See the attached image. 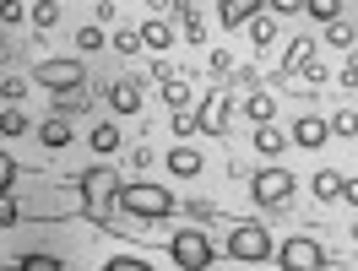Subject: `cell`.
<instances>
[{"instance_id": "obj_13", "label": "cell", "mask_w": 358, "mask_h": 271, "mask_svg": "<svg viewBox=\"0 0 358 271\" xmlns=\"http://www.w3.org/2000/svg\"><path fill=\"white\" fill-rule=\"evenodd\" d=\"M255 11H266V0H217V17H223V27H245Z\"/></svg>"}, {"instance_id": "obj_11", "label": "cell", "mask_w": 358, "mask_h": 271, "mask_svg": "<svg viewBox=\"0 0 358 271\" xmlns=\"http://www.w3.org/2000/svg\"><path fill=\"white\" fill-rule=\"evenodd\" d=\"M38 141H44V152H66L71 141H76V131L66 125V114H49L44 125H38Z\"/></svg>"}, {"instance_id": "obj_14", "label": "cell", "mask_w": 358, "mask_h": 271, "mask_svg": "<svg viewBox=\"0 0 358 271\" xmlns=\"http://www.w3.org/2000/svg\"><path fill=\"white\" fill-rule=\"evenodd\" d=\"M87 141H92V152H98V158H114L125 136H120V125H114V119H98V125L87 131Z\"/></svg>"}, {"instance_id": "obj_38", "label": "cell", "mask_w": 358, "mask_h": 271, "mask_svg": "<svg viewBox=\"0 0 358 271\" xmlns=\"http://www.w3.org/2000/svg\"><path fill=\"white\" fill-rule=\"evenodd\" d=\"M11 184H17V158L0 152V190H11Z\"/></svg>"}, {"instance_id": "obj_10", "label": "cell", "mask_w": 358, "mask_h": 271, "mask_svg": "<svg viewBox=\"0 0 358 271\" xmlns=\"http://www.w3.org/2000/svg\"><path fill=\"white\" fill-rule=\"evenodd\" d=\"M141 82H131V76H120V82H109V109L120 114V119H131V114H141Z\"/></svg>"}, {"instance_id": "obj_18", "label": "cell", "mask_w": 358, "mask_h": 271, "mask_svg": "<svg viewBox=\"0 0 358 271\" xmlns=\"http://www.w3.org/2000/svg\"><path fill=\"white\" fill-rule=\"evenodd\" d=\"M245 114H250V125H266V119H277V98H271V92H250Z\"/></svg>"}, {"instance_id": "obj_31", "label": "cell", "mask_w": 358, "mask_h": 271, "mask_svg": "<svg viewBox=\"0 0 358 271\" xmlns=\"http://www.w3.org/2000/svg\"><path fill=\"white\" fill-rule=\"evenodd\" d=\"M22 271H60V255H22Z\"/></svg>"}, {"instance_id": "obj_36", "label": "cell", "mask_w": 358, "mask_h": 271, "mask_svg": "<svg viewBox=\"0 0 358 271\" xmlns=\"http://www.w3.org/2000/svg\"><path fill=\"white\" fill-rule=\"evenodd\" d=\"M266 11H271V17H299L304 0H266Z\"/></svg>"}, {"instance_id": "obj_16", "label": "cell", "mask_w": 358, "mask_h": 271, "mask_svg": "<svg viewBox=\"0 0 358 271\" xmlns=\"http://www.w3.org/2000/svg\"><path fill=\"white\" fill-rule=\"evenodd\" d=\"M310 190H315V201H342V174L336 168H315Z\"/></svg>"}, {"instance_id": "obj_2", "label": "cell", "mask_w": 358, "mask_h": 271, "mask_svg": "<svg viewBox=\"0 0 358 271\" xmlns=\"http://www.w3.org/2000/svg\"><path fill=\"white\" fill-rule=\"evenodd\" d=\"M120 168H87L82 180H76V190H82V206H87V217H109L114 201H120Z\"/></svg>"}, {"instance_id": "obj_22", "label": "cell", "mask_w": 358, "mask_h": 271, "mask_svg": "<svg viewBox=\"0 0 358 271\" xmlns=\"http://www.w3.org/2000/svg\"><path fill=\"white\" fill-rule=\"evenodd\" d=\"M163 103H169V109H185V103H190V76H169V82H163Z\"/></svg>"}, {"instance_id": "obj_15", "label": "cell", "mask_w": 358, "mask_h": 271, "mask_svg": "<svg viewBox=\"0 0 358 271\" xmlns=\"http://www.w3.org/2000/svg\"><path fill=\"white\" fill-rule=\"evenodd\" d=\"M245 27H250V44L261 49V54H266V49L277 44V17H271V11H255V17H250Z\"/></svg>"}, {"instance_id": "obj_20", "label": "cell", "mask_w": 358, "mask_h": 271, "mask_svg": "<svg viewBox=\"0 0 358 271\" xmlns=\"http://www.w3.org/2000/svg\"><path fill=\"white\" fill-rule=\"evenodd\" d=\"M27 131H33V119H27L17 103H6V109H0V136L11 141V136H27Z\"/></svg>"}, {"instance_id": "obj_35", "label": "cell", "mask_w": 358, "mask_h": 271, "mask_svg": "<svg viewBox=\"0 0 358 271\" xmlns=\"http://www.w3.org/2000/svg\"><path fill=\"white\" fill-rule=\"evenodd\" d=\"M22 17H27V6H22V0H0V22H6V27H11V22H22Z\"/></svg>"}, {"instance_id": "obj_9", "label": "cell", "mask_w": 358, "mask_h": 271, "mask_svg": "<svg viewBox=\"0 0 358 271\" xmlns=\"http://www.w3.org/2000/svg\"><path fill=\"white\" fill-rule=\"evenodd\" d=\"M293 147H304V152H320L326 141H331V119H320V114H299L293 119V131H288Z\"/></svg>"}, {"instance_id": "obj_7", "label": "cell", "mask_w": 358, "mask_h": 271, "mask_svg": "<svg viewBox=\"0 0 358 271\" xmlns=\"http://www.w3.org/2000/svg\"><path fill=\"white\" fill-rule=\"evenodd\" d=\"M33 82L44 92H76L87 82V66H82V60H44V66L33 71Z\"/></svg>"}, {"instance_id": "obj_4", "label": "cell", "mask_w": 358, "mask_h": 271, "mask_svg": "<svg viewBox=\"0 0 358 271\" xmlns=\"http://www.w3.org/2000/svg\"><path fill=\"white\" fill-rule=\"evenodd\" d=\"M169 255H174L179 271H206L212 261H217V249H212V239H206L201 228H179L174 244H169Z\"/></svg>"}, {"instance_id": "obj_25", "label": "cell", "mask_w": 358, "mask_h": 271, "mask_svg": "<svg viewBox=\"0 0 358 271\" xmlns=\"http://www.w3.org/2000/svg\"><path fill=\"white\" fill-rule=\"evenodd\" d=\"M304 11L326 27V22H336V17H342V0H304Z\"/></svg>"}, {"instance_id": "obj_29", "label": "cell", "mask_w": 358, "mask_h": 271, "mask_svg": "<svg viewBox=\"0 0 358 271\" xmlns=\"http://www.w3.org/2000/svg\"><path fill=\"white\" fill-rule=\"evenodd\" d=\"M179 22H185V44H206V27H201V17H196V11H185Z\"/></svg>"}, {"instance_id": "obj_39", "label": "cell", "mask_w": 358, "mask_h": 271, "mask_svg": "<svg viewBox=\"0 0 358 271\" xmlns=\"http://www.w3.org/2000/svg\"><path fill=\"white\" fill-rule=\"evenodd\" d=\"M185 212H190L196 223H212V217H217V206H212V201H190V206H185Z\"/></svg>"}, {"instance_id": "obj_44", "label": "cell", "mask_w": 358, "mask_h": 271, "mask_svg": "<svg viewBox=\"0 0 358 271\" xmlns=\"http://www.w3.org/2000/svg\"><path fill=\"white\" fill-rule=\"evenodd\" d=\"M353 244H358V223H353Z\"/></svg>"}, {"instance_id": "obj_41", "label": "cell", "mask_w": 358, "mask_h": 271, "mask_svg": "<svg viewBox=\"0 0 358 271\" xmlns=\"http://www.w3.org/2000/svg\"><path fill=\"white\" fill-rule=\"evenodd\" d=\"M336 82H342V87H358V54H348V66H342Z\"/></svg>"}, {"instance_id": "obj_12", "label": "cell", "mask_w": 358, "mask_h": 271, "mask_svg": "<svg viewBox=\"0 0 358 271\" xmlns=\"http://www.w3.org/2000/svg\"><path fill=\"white\" fill-rule=\"evenodd\" d=\"M169 168H174L179 180H196V174L206 168V158L196 152V147H190V141H174V152H169Z\"/></svg>"}, {"instance_id": "obj_32", "label": "cell", "mask_w": 358, "mask_h": 271, "mask_svg": "<svg viewBox=\"0 0 358 271\" xmlns=\"http://www.w3.org/2000/svg\"><path fill=\"white\" fill-rule=\"evenodd\" d=\"M103 266L109 271H147V261H141V255H109Z\"/></svg>"}, {"instance_id": "obj_43", "label": "cell", "mask_w": 358, "mask_h": 271, "mask_svg": "<svg viewBox=\"0 0 358 271\" xmlns=\"http://www.w3.org/2000/svg\"><path fill=\"white\" fill-rule=\"evenodd\" d=\"M342 201L358 206V180H348V174H342Z\"/></svg>"}, {"instance_id": "obj_28", "label": "cell", "mask_w": 358, "mask_h": 271, "mask_svg": "<svg viewBox=\"0 0 358 271\" xmlns=\"http://www.w3.org/2000/svg\"><path fill=\"white\" fill-rule=\"evenodd\" d=\"M331 136H348V141H353V136H358V114H353V109L331 114Z\"/></svg>"}, {"instance_id": "obj_19", "label": "cell", "mask_w": 358, "mask_h": 271, "mask_svg": "<svg viewBox=\"0 0 358 271\" xmlns=\"http://www.w3.org/2000/svg\"><path fill=\"white\" fill-rule=\"evenodd\" d=\"M141 44H147V49H157V54H163V49L174 44V27L163 22V17H152V22H141Z\"/></svg>"}, {"instance_id": "obj_42", "label": "cell", "mask_w": 358, "mask_h": 271, "mask_svg": "<svg viewBox=\"0 0 358 271\" xmlns=\"http://www.w3.org/2000/svg\"><path fill=\"white\" fill-rule=\"evenodd\" d=\"M92 22H114V0H92Z\"/></svg>"}, {"instance_id": "obj_1", "label": "cell", "mask_w": 358, "mask_h": 271, "mask_svg": "<svg viewBox=\"0 0 358 271\" xmlns=\"http://www.w3.org/2000/svg\"><path fill=\"white\" fill-rule=\"evenodd\" d=\"M114 212H131L141 223H163V217L174 212V190H169V184H120Z\"/></svg>"}, {"instance_id": "obj_23", "label": "cell", "mask_w": 358, "mask_h": 271, "mask_svg": "<svg viewBox=\"0 0 358 271\" xmlns=\"http://www.w3.org/2000/svg\"><path fill=\"white\" fill-rule=\"evenodd\" d=\"M310 54H315V38H293V44H288V54H282V71H288V76H293V71L304 66Z\"/></svg>"}, {"instance_id": "obj_24", "label": "cell", "mask_w": 358, "mask_h": 271, "mask_svg": "<svg viewBox=\"0 0 358 271\" xmlns=\"http://www.w3.org/2000/svg\"><path fill=\"white\" fill-rule=\"evenodd\" d=\"M27 22L38 27V33H49V27L60 22V6H55V0H38V6H33V11H27Z\"/></svg>"}, {"instance_id": "obj_45", "label": "cell", "mask_w": 358, "mask_h": 271, "mask_svg": "<svg viewBox=\"0 0 358 271\" xmlns=\"http://www.w3.org/2000/svg\"><path fill=\"white\" fill-rule=\"evenodd\" d=\"M353 27H358V22H353Z\"/></svg>"}, {"instance_id": "obj_17", "label": "cell", "mask_w": 358, "mask_h": 271, "mask_svg": "<svg viewBox=\"0 0 358 271\" xmlns=\"http://www.w3.org/2000/svg\"><path fill=\"white\" fill-rule=\"evenodd\" d=\"M282 147H288V136L277 131V125H255V152H261V158H277V152H282Z\"/></svg>"}, {"instance_id": "obj_33", "label": "cell", "mask_w": 358, "mask_h": 271, "mask_svg": "<svg viewBox=\"0 0 358 271\" xmlns=\"http://www.w3.org/2000/svg\"><path fill=\"white\" fill-rule=\"evenodd\" d=\"M17 217H22V212H17V196H11V190H0V228H11Z\"/></svg>"}, {"instance_id": "obj_21", "label": "cell", "mask_w": 358, "mask_h": 271, "mask_svg": "<svg viewBox=\"0 0 358 271\" xmlns=\"http://www.w3.org/2000/svg\"><path fill=\"white\" fill-rule=\"evenodd\" d=\"M103 44H109V33H103V22H87V27H76V49H82V54H98Z\"/></svg>"}, {"instance_id": "obj_40", "label": "cell", "mask_w": 358, "mask_h": 271, "mask_svg": "<svg viewBox=\"0 0 358 271\" xmlns=\"http://www.w3.org/2000/svg\"><path fill=\"white\" fill-rule=\"evenodd\" d=\"M212 71H217V76H228V71H234V54H228V49H212Z\"/></svg>"}, {"instance_id": "obj_3", "label": "cell", "mask_w": 358, "mask_h": 271, "mask_svg": "<svg viewBox=\"0 0 358 271\" xmlns=\"http://www.w3.org/2000/svg\"><path fill=\"white\" fill-rule=\"evenodd\" d=\"M228 255L245 261V266H261L277 255V239L266 233V223H234L228 228Z\"/></svg>"}, {"instance_id": "obj_6", "label": "cell", "mask_w": 358, "mask_h": 271, "mask_svg": "<svg viewBox=\"0 0 358 271\" xmlns=\"http://www.w3.org/2000/svg\"><path fill=\"white\" fill-rule=\"evenodd\" d=\"M271 261H277L282 271H320V266H326V249L315 244L310 233H293V239H282V244H277V255H271Z\"/></svg>"}, {"instance_id": "obj_34", "label": "cell", "mask_w": 358, "mask_h": 271, "mask_svg": "<svg viewBox=\"0 0 358 271\" xmlns=\"http://www.w3.org/2000/svg\"><path fill=\"white\" fill-rule=\"evenodd\" d=\"M87 103H92V98L82 87H76V92H60V114H76V109H87Z\"/></svg>"}, {"instance_id": "obj_37", "label": "cell", "mask_w": 358, "mask_h": 271, "mask_svg": "<svg viewBox=\"0 0 358 271\" xmlns=\"http://www.w3.org/2000/svg\"><path fill=\"white\" fill-rule=\"evenodd\" d=\"M22 92H27V82H17V76L0 82V98H6V103H22Z\"/></svg>"}, {"instance_id": "obj_30", "label": "cell", "mask_w": 358, "mask_h": 271, "mask_svg": "<svg viewBox=\"0 0 358 271\" xmlns=\"http://www.w3.org/2000/svg\"><path fill=\"white\" fill-rule=\"evenodd\" d=\"M190 136H196V114L174 109V141H190Z\"/></svg>"}, {"instance_id": "obj_5", "label": "cell", "mask_w": 358, "mask_h": 271, "mask_svg": "<svg viewBox=\"0 0 358 271\" xmlns=\"http://www.w3.org/2000/svg\"><path fill=\"white\" fill-rule=\"evenodd\" d=\"M250 201L261 206V212H282L293 201V174L288 168H261L255 180H250Z\"/></svg>"}, {"instance_id": "obj_8", "label": "cell", "mask_w": 358, "mask_h": 271, "mask_svg": "<svg viewBox=\"0 0 358 271\" xmlns=\"http://www.w3.org/2000/svg\"><path fill=\"white\" fill-rule=\"evenodd\" d=\"M228 114H234L228 87H212L201 103H196V131H201V136H228Z\"/></svg>"}, {"instance_id": "obj_26", "label": "cell", "mask_w": 358, "mask_h": 271, "mask_svg": "<svg viewBox=\"0 0 358 271\" xmlns=\"http://www.w3.org/2000/svg\"><path fill=\"white\" fill-rule=\"evenodd\" d=\"M353 38H358V27H348L342 17H336V22H326V44H336V49H353Z\"/></svg>"}, {"instance_id": "obj_27", "label": "cell", "mask_w": 358, "mask_h": 271, "mask_svg": "<svg viewBox=\"0 0 358 271\" xmlns=\"http://www.w3.org/2000/svg\"><path fill=\"white\" fill-rule=\"evenodd\" d=\"M109 44L120 49V54H136V49H147V44H141V27H120V33H109Z\"/></svg>"}]
</instances>
